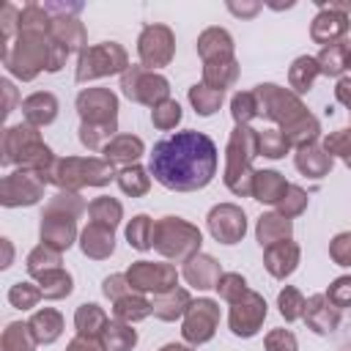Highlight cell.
I'll list each match as a JSON object with an SVG mask.
<instances>
[{"instance_id":"obj_22","label":"cell","mask_w":351,"mask_h":351,"mask_svg":"<svg viewBox=\"0 0 351 351\" xmlns=\"http://www.w3.org/2000/svg\"><path fill=\"white\" fill-rule=\"evenodd\" d=\"M285 189H288V181L274 170H258L252 178V195L261 203H280Z\"/></svg>"},{"instance_id":"obj_15","label":"cell","mask_w":351,"mask_h":351,"mask_svg":"<svg viewBox=\"0 0 351 351\" xmlns=\"http://www.w3.org/2000/svg\"><path fill=\"white\" fill-rule=\"evenodd\" d=\"M208 230L217 241L222 244H236L244 230H247V219H244V211L230 206V203H222L217 208H211L208 214Z\"/></svg>"},{"instance_id":"obj_45","label":"cell","mask_w":351,"mask_h":351,"mask_svg":"<svg viewBox=\"0 0 351 351\" xmlns=\"http://www.w3.org/2000/svg\"><path fill=\"white\" fill-rule=\"evenodd\" d=\"M230 107H233V118L239 126H247V121L258 115V99H255V93H247V90L236 93Z\"/></svg>"},{"instance_id":"obj_25","label":"cell","mask_w":351,"mask_h":351,"mask_svg":"<svg viewBox=\"0 0 351 351\" xmlns=\"http://www.w3.org/2000/svg\"><path fill=\"white\" fill-rule=\"evenodd\" d=\"M30 335H33V340L36 343H52V340H58L60 337V329H63V318H60V313L58 310H49V307H44V310H38L33 318H30Z\"/></svg>"},{"instance_id":"obj_5","label":"cell","mask_w":351,"mask_h":351,"mask_svg":"<svg viewBox=\"0 0 351 351\" xmlns=\"http://www.w3.org/2000/svg\"><path fill=\"white\" fill-rule=\"evenodd\" d=\"M44 178L55 181L58 186H66V192H74L80 186H101L112 178V165L107 159H55L52 167L44 173Z\"/></svg>"},{"instance_id":"obj_28","label":"cell","mask_w":351,"mask_h":351,"mask_svg":"<svg viewBox=\"0 0 351 351\" xmlns=\"http://www.w3.org/2000/svg\"><path fill=\"white\" fill-rule=\"evenodd\" d=\"M74 324H77V332L80 337H90V340H99L104 326H107V315L99 304H80L77 315H74Z\"/></svg>"},{"instance_id":"obj_55","label":"cell","mask_w":351,"mask_h":351,"mask_svg":"<svg viewBox=\"0 0 351 351\" xmlns=\"http://www.w3.org/2000/svg\"><path fill=\"white\" fill-rule=\"evenodd\" d=\"M228 8H230L233 14H239V16H252V14L261 8V3H252V5H236V3H228Z\"/></svg>"},{"instance_id":"obj_33","label":"cell","mask_w":351,"mask_h":351,"mask_svg":"<svg viewBox=\"0 0 351 351\" xmlns=\"http://www.w3.org/2000/svg\"><path fill=\"white\" fill-rule=\"evenodd\" d=\"M318 74H321L318 60H315V58L302 55V58H296V60H293L288 80H291V88H293L296 93H307V90L313 88V82H315V77H318Z\"/></svg>"},{"instance_id":"obj_37","label":"cell","mask_w":351,"mask_h":351,"mask_svg":"<svg viewBox=\"0 0 351 351\" xmlns=\"http://www.w3.org/2000/svg\"><path fill=\"white\" fill-rule=\"evenodd\" d=\"M189 101L195 104V110L200 112V115H211L214 110H219V104H222V90H217V88H211V85H192L189 88Z\"/></svg>"},{"instance_id":"obj_6","label":"cell","mask_w":351,"mask_h":351,"mask_svg":"<svg viewBox=\"0 0 351 351\" xmlns=\"http://www.w3.org/2000/svg\"><path fill=\"white\" fill-rule=\"evenodd\" d=\"M154 247L165 255V258H192L200 252V230L189 222H184L181 217H162L154 225Z\"/></svg>"},{"instance_id":"obj_39","label":"cell","mask_w":351,"mask_h":351,"mask_svg":"<svg viewBox=\"0 0 351 351\" xmlns=\"http://www.w3.org/2000/svg\"><path fill=\"white\" fill-rule=\"evenodd\" d=\"M315 60H318L321 74H326V77H337V74H343V69H346V52H343V41L324 47V49H321V55H318Z\"/></svg>"},{"instance_id":"obj_20","label":"cell","mask_w":351,"mask_h":351,"mask_svg":"<svg viewBox=\"0 0 351 351\" xmlns=\"http://www.w3.org/2000/svg\"><path fill=\"white\" fill-rule=\"evenodd\" d=\"M140 154H143V140H140V137H132V134H118V137H112V140L104 145V159H107L110 165H123V167H129Z\"/></svg>"},{"instance_id":"obj_13","label":"cell","mask_w":351,"mask_h":351,"mask_svg":"<svg viewBox=\"0 0 351 351\" xmlns=\"http://www.w3.org/2000/svg\"><path fill=\"white\" fill-rule=\"evenodd\" d=\"M184 337L189 343H206L211 340L217 324H219V304L211 299H197L189 304V310L184 313Z\"/></svg>"},{"instance_id":"obj_36","label":"cell","mask_w":351,"mask_h":351,"mask_svg":"<svg viewBox=\"0 0 351 351\" xmlns=\"http://www.w3.org/2000/svg\"><path fill=\"white\" fill-rule=\"evenodd\" d=\"M88 214H90V222L104 225V228H115L121 219V203L112 197H96L88 206Z\"/></svg>"},{"instance_id":"obj_9","label":"cell","mask_w":351,"mask_h":351,"mask_svg":"<svg viewBox=\"0 0 351 351\" xmlns=\"http://www.w3.org/2000/svg\"><path fill=\"white\" fill-rule=\"evenodd\" d=\"M126 280H129L132 291H154V293L159 296V293H167V291L176 288L178 271H176V266H170V263L137 261V263L126 271Z\"/></svg>"},{"instance_id":"obj_12","label":"cell","mask_w":351,"mask_h":351,"mask_svg":"<svg viewBox=\"0 0 351 351\" xmlns=\"http://www.w3.org/2000/svg\"><path fill=\"white\" fill-rule=\"evenodd\" d=\"M233 307H230V329H233V335H239V337H252L258 329H261V324H263V318H266V302H263V296H258L255 291H244L239 299H233L230 302Z\"/></svg>"},{"instance_id":"obj_47","label":"cell","mask_w":351,"mask_h":351,"mask_svg":"<svg viewBox=\"0 0 351 351\" xmlns=\"http://www.w3.org/2000/svg\"><path fill=\"white\" fill-rule=\"evenodd\" d=\"M38 299H41V288H36V285H30V282H16V285L8 291V302H11L14 307H19V310L33 307Z\"/></svg>"},{"instance_id":"obj_38","label":"cell","mask_w":351,"mask_h":351,"mask_svg":"<svg viewBox=\"0 0 351 351\" xmlns=\"http://www.w3.org/2000/svg\"><path fill=\"white\" fill-rule=\"evenodd\" d=\"M118 184H121V189H123L126 195L137 197V195H145V192H148L151 178L145 176V170H143L140 165H129V167H123V170L118 173Z\"/></svg>"},{"instance_id":"obj_35","label":"cell","mask_w":351,"mask_h":351,"mask_svg":"<svg viewBox=\"0 0 351 351\" xmlns=\"http://www.w3.org/2000/svg\"><path fill=\"white\" fill-rule=\"evenodd\" d=\"M154 219L145 217V214H137L132 219V225L126 228V239L134 250H151L154 247Z\"/></svg>"},{"instance_id":"obj_58","label":"cell","mask_w":351,"mask_h":351,"mask_svg":"<svg viewBox=\"0 0 351 351\" xmlns=\"http://www.w3.org/2000/svg\"><path fill=\"white\" fill-rule=\"evenodd\" d=\"M343 159H346V165H348V167H351V151H348V154H346V156H343Z\"/></svg>"},{"instance_id":"obj_31","label":"cell","mask_w":351,"mask_h":351,"mask_svg":"<svg viewBox=\"0 0 351 351\" xmlns=\"http://www.w3.org/2000/svg\"><path fill=\"white\" fill-rule=\"evenodd\" d=\"M36 280L41 282L38 288H41V296H47V299H60V296H69L71 293V274L63 271L60 266L47 269V271H38Z\"/></svg>"},{"instance_id":"obj_54","label":"cell","mask_w":351,"mask_h":351,"mask_svg":"<svg viewBox=\"0 0 351 351\" xmlns=\"http://www.w3.org/2000/svg\"><path fill=\"white\" fill-rule=\"evenodd\" d=\"M69 351H101V348H99V343L90 340V337H77V340H71Z\"/></svg>"},{"instance_id":"obj_42","label":"cell","mask_w":351,"mask_h":351,"mask_svg":"<svg viewBox=\"0 0 351 351\" xmlns=\"http://www.w3.org/2000/svg\"><path fill=\"white\" fill-rule=\"evenodd\" d=\"M58 263H60V250H55V247H49V244H41V247H36V250L30 252V258H27V271L36 277L38 271L55 269Z\"/></svg>"},{"instance_id":"obj_26","label":"cell","mask_w":351,"mask_h":351,"mask_svg":"<svg viewBox=\"0 0 351 351\" xmlns=\"http://www.w3.org/2000/svg\"><path fill=\"white\" fill-rule=\"evenodd\" d=\"M22 110H25V118L33 123V126H41V123H52L55 115H58V101L52 93H33L22 101Z\"/></svg>"},{"instance_id":"obj_14","label":"cell","mask_w":351,"mask_h":351,"mask_svg":"<svg viewBox=\"0 0 351 351\" xmlns=\"http://www.w3.org/2000/svg\"><path fill=\"white\" fill-rule=\"evenodd\" d=\"M44 173L38 170H19L3 181V203L5 206H30L41 197L44 189Z\"/></svg>"},{"instance_id":"obj_24","label":"cell","mask_w":351,"mask_h":351,"mask_svg":"<svg viewBox=\"0 0 351 351\" xmlns=\"http://www.w3.org/2000/svg\"><path fill=\"white\" fill-rule=\"evenodd\" d=\"M151 304H154V315H159L162 321H176L178 315H184L189 310L192 299H189V293L184 288H173L167 293H159Z\"/></svg>"},{"instance_id":"obj_46","label":"cell","mask_w":351,"mask_h":351,"mask_svg":"<svg viewBox=\"0 0 351 351\" xmlns=\"http://www.w3.org/2000/svg\"><path fill=\"white\" fill-rule=\"evenodd\" d=\"M307 206V195L299 189V186H293V184H288V189H285V195L280 197V203H277V208H280V214L282 217H296V214H302V208Z\"/></svg>"},{"instance_id":"obj_49","label":"cell","mask_w":351,"mask_h":351,"mask_svg":"<svg viewBox=\"0 0 351 351\" xmlns=\"http://www.w3.org/2000/svg\"><path fill=\"white\" fill-rule=\"evenodd\" d=\"M324 296H326L337 310L351 307V277H340V280H335Z\"/></svg>"},{"instance_id":"obj_3","label":"cell","mask_w":351,"mask_h":351,"mask_svg":"<svg viewBox=\"0 0 351 351\" xmlns=\"http://www.w3.org/2000/svg\"><path fill=\"white\" fill-rule=\"evenodd\" d=\"M252 156H258V132L250 126H236L228 143V167H225V184L236 195H252Z\"/></svg>"},{"instance_id":"obj_23","label":"cell","mask_w":351,"mask_h":351,"mask_svg":"<svg viewBox=\"0 0 351 351\" xmlns=\"http://www.w3.org/2000/svg\"><path fill=\"white\" fill-rule=\"evenodd\" d=\"M203 82L217 88V90H225L236 77H239V66H236V58H214V60H203Z\"/></svg>"},{"instance_id":"obj_32","label":"cell","mask_w":351,"mask_h":351,"mask_svg":"<svg viewBox=\"0 0 351 351\" xmlns=\"http://www.w3.org/2000/svg\"><path fill=\"white\" fill-rule=\"evenodd\" d=\"M52 38L58 44H63L69 52L71 49H85V30L71 16H63V19H55L52 22Z\"/></svg>"},{"instance_id":"obj_57","label":"cell","mask_w":351,"mask_h":351,"mask_svg":"<svg viewBox=\"0 0 351 351\" xmlns=\"http://www.w3.org/2000/svg\"><path fill=\"white\" fill-rule=\"evenodd\" d=\"M162 351H189V348L186 346H165Z\"/></svg>"},{"instance_id":"obj_30","label":"cell","mask_w":351,"mask_h":351,"mask_svg":"<svg viewBox=\"0 0 351 351\" xmlns=\"http://www.w3.org/2000/svg\"><path fill=\"white\" fill-rule=\"evenodd\" d=\"M291 236V219L282 214H263L258 222V241L261 247H271Z\"/></svg>"},{"instance_id":"obj_7","label":"cell","mask_w":351,"mask_h":351,"mask_svg":"<svg viewBox=\"0 0 351 351\" xmlns=\"http://www.w3.org/2000/svg\"><path fill=\"white\" fill-rule=\"evenodd\" d=\"M126 52L121 44L115 41H104L96 47H85L80 52V63H77V82L93 80V77H104V74H115V71H126Z\"/></svg>"},{"instance_id":"obj_17","label":"cell","mask_w":351,"mask_h":351,"mask_svg":"<svg viewBox=\"0 0 351 351\" xmlns=\"http://www.w3.org/2000/svg\"><path fill=\"white\" fill-rule=\"evenodd\" d=\"M184 277H186V282L195 285V288H217L222 271H219V263H217L211 255L197 252V255H192V258L186 261Z\"/></svg>"},{"instance_id":"obj_10","label":"cell","mask_w":351,"mask_h":351,"mask_svg":"<svg viewBox=\"0 0 351 351\" xmlns=\"http://www.w3.org/2000/svg\"><path fill=\"white\" fill-rule=\"evenodd\" d=\"M321 11L318 16L313 19V27H310V36L315 44H337V38L348 30V14H351V0L346 3H318Z\"/></svg>"},{"instance_id":"obj_40","label":"cell","mask_w":351,"mask_h":351,"mask_svg":"<svg viewBox=\"0 0 351 351\" xmlns=\"http://www.w3.org/2000/svg\"><path fill=\"white\" fill-rule=\"evenodd\" d=\"M288 148H291V143H288V137L280 129L258 132V154L271 156V159H280V156H285Z\"/></svg>"},{"instance_id":"obj_27","label":"cell","mask_w":351,"mask_h":351,"mask_svg":"<svg viewBox=\"0 0 351 351\" xmlns=\"http://www.w3.org/2000/svg\"><path fill=\"white\" fill-rule=\"evenodd\" d=\"M296 167L304 173V176H313V178H321L332 170V156L318 148V145H302L299 154H296Z\"/></svg>"},{"instance_id":"obj_56","label":"cell","mask_w":351,"mask_h":351,"mask_svg":"<svg viewBox=\"0 0 351 351\" xmlns=\"http://www.w3.org/2000/svg\"><path fill=\"white\" fill-rule=\"evenodd\" d=\"M343 52H346V69H351V38L343 41Z\"/></svg>"},{"instance_id":"obj_8","label":"cell","mask_w":351,"mask_h":351,"mask_svg":"<svg viewBox=\"0 0 351 351\" xmlns=\"http://www.w3.org/2000/svg\"><path fill=\"white\" fill-rule=\"evenodd\" d=\"M121 88L132 101H143V104H151V107L162 104L167 99V90H170L167 80L154 74L145 66H129L121 77Z\"/></svg>"},{"instance_id":"obj_1","label":"cell","mask_w":351,"mask_h":351,"mask_svg":"<svg viewBox=\"0 0 351 351\" xmlns=\"http://www.w3.org/2000/svg\"><path fill=\"white\" fill-rule=\"evenodd\" d=\"M154 178L176 192L206 186L217 173V145L203 132H176L159 140L151 151Z\"/></svg>"},{"instance_id":"obj_2","label":"cell","mask_w":351,"mask_h":351,"mask_svg":"<svg viewBox=\"0 0 351 351\" xmlns=\"http://www.w3.org/2000/svg\"><path fill=\"white\" fill-rule=\"evenodd\" d=\"M77 110L82 115L80 140L90 151H99L107 137H112L118 123V99L107 88H88L77 96Z\"/></svg>"},{"instance_id":"obj_50","label":"cell","mask_w":351,"mask_h":351,"mask_svg":"<svg viewBox=\"0 0 351 351\" xmlns=\"http://www.w3.org/2000/svg\"><path fill=\"white\" fill-rule=\"evenodd\" d=\"M324 151L332 156V154H337V156H346L348 151H351V129H340V132H332L326 140H324Z\"/></svg>"},{"instance_id":"obj_4","label":"cell","mask_w":351,"mask_h":351,"mask_svg":"<svg viewBox=\"0 0 351 351\" xmlns=\"http://www.w3.org/2000/svg\"><path fill=\"white\" fill-rule=\"evenodd\" d=\"M82 208H85V203L74 192L55 195L41 217V241L55 250H66L74 241V217Z\"/></svg>"},{"instance_id":"obj_53","label":"cell","mask_w":351,"mask_h":351,"mask_svg":"<svg viewBox=\"0 0 351 351\" xmlns=\"http://www.w3.org/2000/svg\"><path fill=\"white\" fill-rule=\"evenodd\" d=\"M335 96H337V101H340V104H346V107L351 110V80H348V77H343V80L337 82Z\"/></svg>"},{"instance_id":"obj_34","label":"cell","mask_w":351,"mask_h":351,"mask_svg":"<svg viewBox=\"0 0 351 351\" xmlns=\"http://www.w3.org/2000/svg\"><path fill=\"white\" fill-rule=\"evenodd\" d=\"M115 318L118 321H140V318H145L148 313H154V304L148 302V299H143V296H137V293H123V296H118L115 299Z\"/></svg>"},{"instance_id":"obj_11","label":"cell","mask_w":351,"mask_h":351,"mask_svg":"<svg viewBox=\"0 0 351 351\" xmlns=\"http://www.w3.org/2000/svg\"><path fill=\"white\" fill-rule=\"evenodd\" d=\"M173 49H176V41H173L170 27H165V25H148L140 33L137 52H140L143 66L151 69V71L159 69V66H167L170 58H173Z\"/></svg>"},{"instance_id":"obj_52","label":"cell","mask_w":351,"mask_h":351,"mask_svg":"<svg viewBox=\"0 0 351 351\" xmlns=\"http://www.w3.org/2000/svg\"><path fill=\"white\" fill-rule=\"evenodd\" d=\"M332 258L340 266H351V233H340L332 241Z\"/></svg>"},{"instance_id":"obj_48","label":"cell","mask_w":351,"mask_h":351,"mask_svg":"<svg viewBox=\"0 0 351 351\" xmlns=\"http://www.w3.org/2000/svg\"><path fill=\"white\" fill-rule=\"evenodd\" d=\"M217 291H219V296H222V299L233 302V299H239V296L247 291V282H244V277H241V274L228 271V274H222V277H219Z\"/></svg>"},{"instance_id":"obj_51","label":"cell","mask_w":351,"mask_h":351,"mask_svg":"<svg viewBox=\"0 0 351 351\" xmlns=\"http://www.w3.org/2000/svg\"><path fill=\"white\" fill-rule=\"evenodd\" d=\"M266 351H296V337L288 329H274L266 335Z\"/></svg>"},{"instance_id":"obj_29","label":"cell","mask_w":351,"mask_h":351,"mask_svg":"<svg viewBox=\"0 0 351 351\" xmlns=\"http://www.w3.org/2000/svg\"><path fill=\"white\" fill-rule=\"evenodd\" d=\"M99 340L104 351H129L137 343V332L126 321H107Z\"/></svg>"},{"instance_id":"obj_43","label":"cell","mask_w":351,"mask_h":351,"mask_svg":"<svg viewBox=\"0 0 351 351\" xmlns=\"http://www.w3.org/2000/svg\"><path fill=\"white\" fill-rule=\"evenodd\" d=\"M277 304H280V313H282V318H285V321H296V318H302V315H304L307 299H304L296 288H291V285H288L285 291H280Z\"/></svg>"},{"instance_id":"obj_21","label":"cell","mask_w":351,"mask_h":351,"mask_svg":"<svg viewBox=\"0 0 351 351\" xmlns=\"http://www.w3.org/2000/svg\"><path fill=\"white\" fill-rule=\"evenodd\" d=\"M197 52H200L203 60L230 58V55H233V38H230L228 30H222V27H208V30H203V36L197 38Z\"/></svg>"},{"instance_id":"obj_44","label":"cell","mask_w":351,"mask_h":351,"mask_svg":"<svg viewBox=\"0 0 351 351\" xmlns=\"http://www.w3.org/2000/svg\"><path fill=\"white\" fill-rule=\"evenodd\" d=\"M151 121H154L156 129H173V126L181 121V107H178V101L165 99L162 104H156L154 112H151Z\"/></svg>"},{"instance_id":"obj_16","label":"cell","mask_w":351,"mask_h":351,"mask_svg":"<svg viewBox=\"0 0 351 351\" xmlns=\"http://www.w3.org/2000/svg\"><path fill=\"white\" fill-rule=\"evenodd\" d=\"M302 318L307 321V326H310L313 332L329 335V332L340 324V310H337L324 293H315V296L307 299V307H304V315H302Z\"/></svg>"},{"instance_id":"obj_19","label":"cell","mask_w":351,"mask_h":351,"mask_svg":"<svg viewBox=\"0 0 351 351\" xmlns=\"http://www.w3.org/2000/svg\"><path fill=\"white\" fill-rule=\"evenodd\" d=\"M80 247H82V252H85L88 258H107V255H112V250H115L112 228H104V225L90 222V225L82 230Z\"/></svg>"},{"instance_id":"obj_41","label":"cell","mask_w":351,"mask_h":351,"mask_svg":"<svg viewBox=\"0 0 351 351\" xmlns=\"http://www.w3.org/2000/svg\"><path fill=\"white\" fill-rule=\"evenodd\" d=\"M33 343L27 324H11L3 335V351H33Z\"/></svg>"},{"instance_id":"obj_18","label":"cell","mask_w":351,"mask_h":351,"mask_svg":"<svg viewBox=\"0 0 351 351\" xmlns=\"http://www.w3.org/2000/svg\"><path fill=\"white\" fill-rule=\"evenodd\" d=\"M263 263H266V269H269L274 277H288V274L296 269V263H299V247H296L291 239L277 241V244L266 247Z\"/></svg>"}]
</instances>
